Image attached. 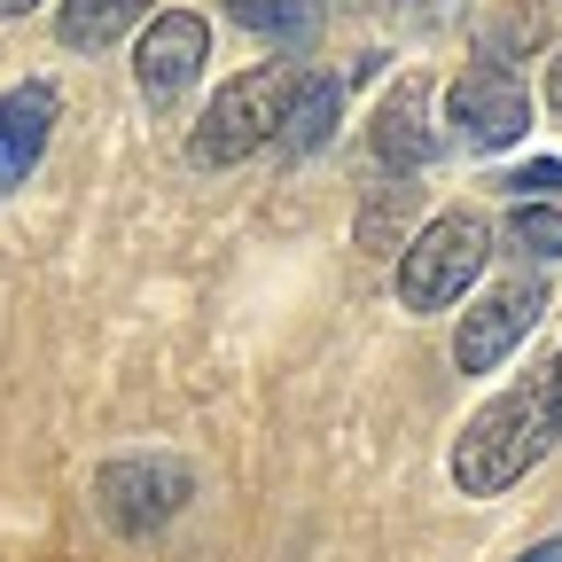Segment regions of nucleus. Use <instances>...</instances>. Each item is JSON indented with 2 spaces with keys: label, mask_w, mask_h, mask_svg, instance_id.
Wrapping results in <instances>:
<instances>
[{
  "label": "nucleus",
  "mask_w": 562,
  "mask_h": 562,
  "mask_svg": "<svg viewBox=\"0 0 562 562\" xmlns=\"http://www.w3.org/2000/svg\"><path fill=\"white\" fill-rule=\"evenodd\" d=\"M547 391H501L492 406L469 414V430L453 446V484L476 492V501H492V492L524 484V469L547 453Z\"/></svg>",
  "instance_id": "obj_1"
},
{
  "label": "nucleus",
  "mask_w": 562,
  "mask_h": 562,
  "mask_svg": "<svg viewBox=\"0 0 562 562\" xmlns=\"http://www.w3.org/2000/svg\"><path fill=\"white\" fill-rule=\"evenodd\" d=\"M290 87H297V70H281V63L227 79L220 94H211L203 125L188 133V157H195V165H211V172H227V165L258 157L266 140H273V125H281V102H290Z\"/></svg>",
  "instance_id": "obj_2"
},
{
  "label": "nucleus",
  "mask_w": 562,
  "mask_h": 562,
  "mask_svg": "<svg viewBox=\"0 0 562 562\" xmlns=\"http://www.w3.org/2000/svg\"><path fill=\"white\" fill-rule=\"evenodd\" d=\"M484 258H492V227L476 211H446L414 243H398V305H414V313L461 305V290L484 273Z\"/></svg>",
  "instance_id": "obj_3"
},
{
  "label": "nucleus",
  "mask_w": 562,
  "mask_h": 562,
  "mask_svg": "<svg viewBox=\"0 0 562 562\" xmlns=\"http://www.w3.org/2000/svg\"><path fill=\"white\" fill-rule=\"evenodd\" d=\"M539 313H547V281H501L476 313H461V328H453V368H461V375L501 368L508 351L539 328Z\"/></svg>",
  "instance_id": "obj_4"
},
{
  "label": "nucleus",
  "mask_w": 562,
  "mask_h": 562,
  "mask_svg": "<svg viewBox=\"0 0 562 562\" xmlns=\"http://www.w3.org/2000/svg\"><path fill=\"white\" fill-rule=\"evenodd\" d=\"M188 492H195V476H188L180 461H165V453H149V461H110V469H102V516H110L125 539H149L157 524L180 516Z\"/></svg>",
  "instance_id": "obj_5"
},
{
  "label": "nucleus",
  "mask_w": 562,
  "mask_h": 562,
  "mask_svg": "<svg viewBox=\"0 0 562 562\" xmlns=\"http://www.w3.org/2000/svg\"><path fill=\"white\" fill-rule=\"evenodd\" d=\"M446 117L461 133V149H508V140H524V125H531V94L508 79L501 63H476V70L453 79Z\"/></svg>",
  "instance_id": "obj_6"
},
{
  "label": "nucleus",
  "mask_w": 562,
  "mask_h": 562,
  "mask_svg": "<svg viewBox=\"0 0 562 562\" xmlns=\"http://www.w3.org/2000/svg\"><path fill=\"white\" fill-rule=\"evenodd\" d=\"M203 63H211V24L188 16V9H172V16L149 24V40H140V55H133V87H140V102H149V110H172V102L195 87Z\"/></svg>",
  "instance_id": "obj_7"
},
{
  "label": "nucleus",
  "mask_w": 562,
  "mask_h": 562,
  "mask_svg": "<svg viewBox=\"0 0 562 562\" xmlns=\"http://www.w3.org/2000/svg\"><path fill=\"white\" fill-rule=\"evenodd\" d=\"M55 117H63V110H55V87H40V79H24V87L0 94V195L24 188V172L47 157Z\"/></svg>",
  "instance_id": "obj_8"
},
{
  "label": "nucleus",
  "mask_w": 562,
  "mask_h": 562,
  "mask_svg": "<svg viewBox=\"0 0 562 562\" xmlns=\"http://www.w3.org/2000/svg\"><path fill=\"white\" fill-rule=\"evenodd\" d=\"M336 117H344V79H297L290 87V102H281V125H273V140L290 157H313V149H328L336 140Z\"/></svg>",
  "instance_id": "obj_9"
},
{
  "label": "nucleus",
  "mask_w": 562,
  "mask_h": 562,
  "mask_svg": "<svg viewBox=\"0 0 562 562\" xmlns=\"http://www.w3.org/2000/svg\"><path fill=\"white\" fill-rule=\"evenodd\" d=\"M422 79H406L391 102H383V117H375V157L383 165H398V172H422L438 157V133H430V117H422Z\"/></svg>",
  "instance_id": "obj_10"
},
{
  "label": "nucleus",
  "mask_w": 562,
  "mask_h": 562,
  "mask_svg": "<svg viewBox=\"0 0 562 562\" xmlns=\"http://www.w3.org/2000/svg\"><path fill=\"white\" fill-rule=\"evenodd\" d=\"M140 16H149V0H63V9H55V40L94 55V47L125 40Z\"/></svg>",
  "instance_id": "obj_11"
},
{
  "label": "nucleus",
  "mask_w": 562,
  "mask_h": 562,
  "mask_svg": "<svg viewBox=\"0 0 562 562\" xmlns=\"http://www.w3.org/2000/svg\"><path fill=\"white\" fill-rule=\"evenodd\" d=\"M227 16L273 47H305L321 32V0H227Z\"/></svg>",
  "instance_id": "obj_12"
},
{
  "label": "nucleus",
  "mask_w": 562,
  "mask_h": 562,
  "mask_svg": "<svg viewBox=\"0 0 562 562\" xmlns=\"http://www.w3.org/2000/svg\"><path fill=\"white\" fill-rule=\"evenodd\" d=\"M414 211H422V188H414L406 172L383 180V188L368 195V211H360V250H398L406 227H414Z\"/></svg>",
  "instance_id": "obj_13"
},
{
  "label": "nucleus",
  "mask_w": 562,
  "mask_h": 562,
  "mask_svg": "<svg viewBox=\"0 0 562 562\" xmlns=\"http://www.w3.org/2000/svg\"><path fill=\"white\" fill-rule=\"evenodd\" d=\"M508 250H516V258L554 266V258H562V211H554V203H539V195H531V203H516V211H508Z\"/></svg>",
  "instance_id": "obj_14"
},
{
  "label": "nucleus",
  "mask_w": 562,
  "mask_h": 562,
  "mask_svg": "<svg viewBox=\"0 0 562 562\" xmlns=\"http://www.w3.org/2000/svg\"><path fill=\"white\" fill-rule=\"evenodd\" d=\"M539 40H547V24H539V9H501V16H492V24H484V40H476V47H484V63H508L516 47L531 55Z\"/></svg>",
  "instance_id": "obj_15"
},
{
  "label": "nucleus",
  "mask_w": 562,
  "mask_h": 562,
  "mask_svg": "<svg viewBox=\"0 0 562 562\" xmlns=\"http://www.w3.org/2000/svg\"><path fill=\"white\" fill-rule=\"evenodd\" d=\"M501 188H508L516 203H531V195H554V188H562V165H547V157H539V165H524V172H508Z\"/></svg>",
  "instance_id": "obj_16"
},
{
  "label": "nucleus",
  "mask_w": 562,
  "mask_h": 562,
  "mask_svg": "<svg viewBox=\"0 0 562 562\" xmlns=\"http://www.w3.org/2000/svg\"><path fill=\"white\" fill-rule=\"evenodd\" d=\"M391 9H398L406 24H453V16H461V0H391Z\"/></svg>",
  "instance_id": "obj_17"
},
{
  "label": "nucleus",
  "mask_w": 562,
  "mask_h": 562,
  "mask_svg": "<svg viewBox=\"0 0 562 562\" xmlns=\"http://www.w3.org/2000/svg\"><path fill=\"white\" fill-rule=\"evenodd\" d=\"M547 430L562 438V360H554V375H547Z\"/></svg>",
  "instance_id": "obj_18"
},
{
  "label": "nucleus",
  "mask_w": 562,
  "mask_h": 562,
  "mask_svg": "<svg viewBox=\"0 0 562 562\" xmlns=\"http://www.w3.org/2000/svg\"><path fill=\"white\" fill-rule=\"evenodd\" d=\"M524 562H562V539H547V547H531Z\"/></svg>",
  "instance_id": "obj_19"
},
{
  "label": "nucleus",
  "mask_w": 562,
  "mask_h": 562,
  "mask_svg": "<svg viewBox=\"0 0 562 562\" xmlns=\"http://www.w3.org/2000/svg\"><path fill=\"white\" fill-rule=\"evenodd\" d=\"M40 9V0H0V16H32Z\"/></svg>",
  "instance_id": "obj_20"
},
{
  "label": "nucleus",
  "mask_w": 562,
  "mask_h": 562,
  "mask_svg": "<svg viewBox=\"0 0 562 562\" xmlns=\"http://www.w3.org/2000/svg\"><path fill=\"white\" fill-rule=\"evenodd\" d=\"M344 9H375V0H344Z\"/></svg>",
  "instance_id": "obj_21"
},
{
  "label": "nucleus",
  "mask_w": 562,
  "mask_h": 562,
  "mask_svg": "<svg viewBox=\"0 0 562 562\" xmlns=\"http://www.w3.org/2000/svg\"><path fill=\"white\" fill-rule=\"evenodd\" d=\"M554 94H562V63H554Z\"/></svg>",
  "instance_id": "obj_22"
}]
</instances>
